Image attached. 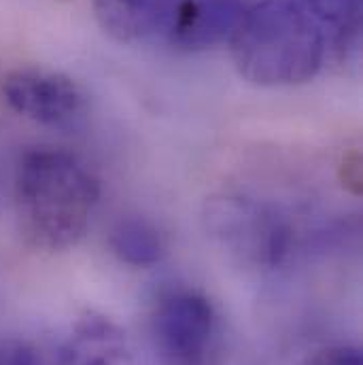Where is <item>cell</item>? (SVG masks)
<instances>
[{
    "label": "cell",
    "mask_w": 363,
    "mask_h": 365,
    "mask_svg": "<svg viewBox=\"0 0 363 365\" xmlns=\"http://www.w3.org/2000/svg\"><path fill=\"white\" fill-rule=\"evenodd\" d=\"M98 197L96 177L73 153L39 147L19 158L13 204L28 247L43 253L75 247L90 227Z\"/></svg>",
    "instance_id": "obj_1"
},
{
    "label": "cell",
    "mask_w": 363,
    "mask_h": 365,
    "mask_svg": "<svg viewBox=\"0 0 363 365\" xmlns=\"http://www.w3.org/2000/svg\"><path fill=\"white\" fill-rule=\"evenodd\" d=\"M232 62L260 88H291L317 77L325 41L317 21L295 2L264 0L245 9L232 36Z\"/></svg>",
    "instance_id": "obj_2"
},
{
    "label": "cell",
    "mask_w": 363,
    "mask_h": 365,
    "mask_svg": "<svg viewBox=\"0 0 363 365\" xmlns=\"http://www.w3.org/2000/svg\"><path fill=\"white\" fill-rule=\"evenodd\" d=\"M202 219L219 245L253 266L276 268L291 251V223L264 200L245 193H219L206 200Z\"/></svg>",
    "instance_id": "obj_3"
},
{
    "label": "cell",
    "mask_w": 363,
    "mask_h": 365,
    "mask_svg": "<svg viewBox=\"0 0 363 365\" xmlns=\"http://www.w3.org/2000/svg\"><path fill=\"white\" fill-rule=\"evenodd\" d=\"M155 351L164 365H206L217 336V312L195 291L166 295L151 321Z\"/></svg>",
    "instance_id": "obj_4"
},
{
    "label": "cell",
    "mask_w": 363,
    "mask_h": 365,
    "mask_svg": "<svg viewBox=\"0 0 363 365\" xmlns=\"http://www.w3.org/2000/svg\"><path fill=\"white\" fill-rule=\"evenodd\" d=\"M6 104L19 115L51 128L75 123L86 110V93L66 75L19 68L2 81Z\"/></svg>",
    "instance_id": "obj_5"
},
{
    "label": "cell",
    "mask_w": 363,
    "mask_h": 365,
    "mask_svg": "<svg viewBox=\"0 0 363 365\" xmlns=\"http://www.w3.org/2000/svg\"><path fill=\"white\" fill-rule=\"evenodd\" d=\"M187 0H93L100 28L115 41L138 45L170 34Z\"/></svg>",
    "instance_id": "obj_6"
},
{
    "label": "cell",
    "mask_w": 363,
    "mask_h": 365,
    "mask_svg": "<svg viewBox=\"0 0 363 365\" xmlns=\"http://www.w3.org/2000/svg\"><path fill=\"white\" fill-rule=\"evenodd\" d=\"M128 357V340L108 317L88 310L53 349L51 365H119Z\"/></svg>",
    "instance_id": "obj_7"
},
{
    "label": "cell",
    "mask_w": 363,
    "mask_h": 365,
    "mask_svg": "<svg viewBox=\"0 0 363 365\" xmlns=\"http://www.w3.org/2000/svg\"><path fill=\"white\" fill-rule=\"evenodd\" d=\"M240 0H187L166 36L179 51H204L230 41L240 15Z\"/></svg>",
    "instance_id": "obj_8"
},
{
    "label": "cell",
    "mask_w": 363,
    "mask_h": 365,
    "mask_svg": "<svg viewBox=\"0 0 363 365\" xmlns=\"http://www.w3.org/2000/svg\"><path fill=\"white\" fill-rule=\"evenodd\" d=\"M111 249L128 266L151 268L158 266L168 251L164 234L145 217H126L111 230Z\"/></svg>",
    "instance_id": "obj_9"
},
{
    "label": "cell",
    "mask_w": 363,
    "mask_h": 365,
    "mask_svg": "<svg viewBox=\"0 0 363 365\" xmlns=\"http://www.w3.org/2000/svg\"><path fill=\"white\" fill-rule=\"evenodd\" d=\"M306 4L319 19L336 24L338 30L362 24V0H306Z\"/></svg>",
    "instance_id": "obj_10"
},
{
    "label": "cell",
    "mask_w": 363,
    "mask_h": 365,
    "mask_svg": "<svg viewBox=\"0 0 363 365\" xmlns=\"http://www.w3.org/2000/svg\"><path fill=\"white\" fill-rule=\"evenodd\" d=\"M0 365H39L36 351L17 338L0 340Z\"/></svg>",
    "instance_id": "obj_11"
},
{
    "label": "cell",
    "mask_w": 363,
    "mask_h": 365,
    "mask_svg": "<svg viewBox=\"0 0 363 365\" xmlns=\"http://www.w3.org/2000/svg\"><path fill=\"white\" fill-rule=\"evenodd\" d=\"M308 365H363V357L353 346H329L319 351Z\"/></svg>",
    "instance_id": "obj_12"
}]
</instances>
